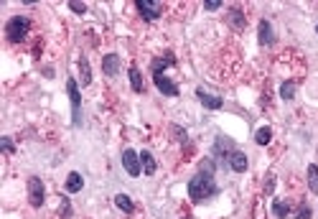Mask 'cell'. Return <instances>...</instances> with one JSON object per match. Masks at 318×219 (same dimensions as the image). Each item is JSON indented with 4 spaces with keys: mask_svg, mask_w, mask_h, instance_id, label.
<instances>
[{
    "mask_svg": "<svg viewBox=\"0 0 318 219\" xmlns=\"http://www.w3.org/2000/svg\"><path fill=\"white\" fill-rule=\"evenodd\" d=\"M214 194H217V184H214V176H209V173L199 171L196 176L188 181V199L191 202H204Z\"/></svg>",
    "mask_w": 318,
    "mask_h": 219,
    "instance_id": "1",
    "label": "cell"
},
{
    "mask_svg": "<svg viewBox=\"0 0 318 219\" xmlns=\"http://www.w3.org/2000/svg\"><path fill=\"white\" fill-rule=\"evenodd\" d=\"M31 31V20L26 15H13L8 23H5V38L10 43H20Z\"/></svg>",
    "mask_w": 318,
    "mask_h": 219,
    "instance_id": "2",
    "label": "cell"
},
{
    "mask_svg": "<svg viewBox=\"0 0 318 219\" xmlns=\"http://www.w3.org/2000/svg\"><path fill=\"white\" fill-rule=\"evenodd\" d=\"M26 186H28V202H31V207H33V209H41V207H44V202H46L44 181H41L38 176H31V179L26 181Z\"/></svg>",
    "mask_w": 318,
    "mask_h": 219,
    "instance_id": "3",
    "label": "cell"
},
{
    "mask_svg": "<svg viewBox=\"0 0 318 219\" xmlns=\"http://www.w3.org/2000/svg\"><path fill=\"white\" fill-rule=\"evenodd\" d=\"M67 92H69V100H72V122L79 127L81 125V95H79V84L74 79H67Z\"/></svg>",
    "mask_w": 318,
    "mask_h": 219,
    "instance_id": "4",
    "label": "cell"
},
{
    "mask_svg": "<svg viewBox=\"0 0 318 219\" xmlns=\"http://www.w3.org/2000/svg\"><path fill=\"white\" fill-rule=\"evenodd\" d=\"M135 8H138V13H140L145 20H158L160 13H163V5H160V3H151V0H138Z\"/></svg>",
    "mask_w": 318,
    "mask_h": 219,
    "instance_id": "5",
    "label": "cell"
},
{
    "mask_svg": "<svg viewBox=\"0 0 318 219\" xmlns=\"http://www.w3.org/2000/svg\"><path fill=\"white\" fill-rule=\"evenodd\" d=\"M122 166H125V171L130 173V176L135 179V176H140V171H143V163H140V156L135 150H130L127 148L125 153H122Z\"/></svg>",
    "mask_w": 318,
    "mask_h": 219,
    "instance_id": "6",
    "label": "cell"
},
{
    "mask_svg": "<svg viewBox=\"0 0 318 219\" xmlns=\"http://www.w3.org/2000/svg\"><path fill=\"white\" fill-rule=\"evenodd\" d=\"M153 82H156V87H158V92H160V95H165V97H178V95H181L178 84H176V82H171L165 74H153Z\"/></svg>",
    "mask_w": 318,
    "mask_h": 219,
    "instance_id": "7",
    "label": "cell"
},
{
    "mask_svg": "<svg viewBox=\"0 0 318 219\" xmlns=\"http://www.w3.org/2000/svg\"><path fill=\"white\" fill-rule=\"evenodd\" d=\"M227 163H229L232 171H237V173H244V171L249 168V161H247V156H244L242 150H235V153H232V156L227 158Z\"/></svg>",
    "mask_w": 318,
    "mask_h": 219,
    "instance_id": "8",
    "label": "cell"
},
{
    "mask_svg": "<svg viewBox=\"0 0 318 219\" xmlns=\"http://www.w3.org/2000/svg\"><path fill=\"white\" fill-rule=\"evenodd\" d=\"M196 97H199V100H201V105H204V107H209V110H222V107H224V100H222V97L209 95L206 90H201V87L196 90Z\"/></svg>",
    "mask_w": 318,
    "mask_h": 219,
    "instance_id": "9",
    "label": "cell"
},
{
    "mask_svg": "<svg viewBox=\"0 0 318 219\" xmlns=\"http://www.w3.org/2000/svg\"><path fill=\"white\" fill-rule=\"evenodd\" d=\"M102 72L107 74V77H117L120 72V56L117 54H107L102 59Z\"/></svg>",
    "mask_w": 318,
    "mask_h": 219,
    "instance_id": "10",
    "label": "cell"
},
{
    "mask_svg": "<svg viewBox=\"0 0 318 219\" xmlns=\"http://www.w3.org/2000/svg\"><path fill=\"white\" fill-rule=\"evenodd\" d=\"M173 64H176V56H173L171 51H168L165 56H160V59H156V61L151 64V72H153V74H163V69L173 67Z\"/></svg>",
    "mask_w": 318,
    "mask_h": 219,
    "instance_id": "11",
    "label": "cell"
},
{
    "mask_svg": "<svg viewBox=\"0 0 318 219\" xmlns=\"http://www.w3.org/2000/svg\"><path fill=\"white\" fill-rule=\"evenodd\" d=\"M232 153H235V145H232V140H227V138H217V143H214V156H219V158H229Z\"/></svg>",
    "mask_w": 318,
    "mask_h": 219,
    "instance_id": "12",
    "label": "cell"
},
{
    "mask_svg": "<svg viewBox=\"0 0 318 219\" xmlns=\"http://www.w3.org/2000/svg\"><path fill=\"white\" fill-rule=\"evenodd\" d=\"M272 41H275V31L270 26V20H260V43L262 46H270Z\"/></svg>",
    "mask_w": 318,
    "mask_h": 219,
    "instance_id": "13",
    "label": "cell"
},
{
    "mask_svg": "<svg viewBox=\"0 0 318 219\" xmlns=\"http://www.w3.org/2000/svg\"><path fill=\"white\" fill-rule=\"evenodd\" d=\"M81 189H84V179H81V173L72 171L69 176H67V191H69V194H77V191H81Z\"/></svg>",
    "mask_w": 318,
    "mask_h": 219,
    "instance_id": "14",
    "label": "cell"
},
{
    "mask_svg": "<svg viewBox=\"0 0 318 219\" xmlns=\"http://www.w3.org/2000/svg\"><path fill=\"white\" fill-rule=\"evenodd\" d=\"M229 23L235 26L237 31H242V28L247 26V18H244V13H242L239 8H229Z\"/></svg>",
    "mask_w": 318,
    "mask_h": 219,
    "instance_id": "15",
    "label": "cell"
},
{
    "mask_svg": "<svg viewBox=\"0 0 318 219\" xmlns=\"http://www.w3.org/2000/svg\"><path fill=\"white\" fill-rule=\"evenodd\" d=\"M290 209H293V204H290V202H285V199L272 202V214L278 217V219H285V217L290 214Z\"/></svg>",
    "mask_w": 318,
    "mask_h": 219,
    "instance_id": "16",
    "label": "cell"
},
{
    "mask_svg": "<svg viewBox=\"0 0 318 219\" xmlns=\"http://www.w3.org/2000/svg\"><path fill=\"white\" fill-rule=\"evenodd\" d=\"M140 163H143V171L148 173V176H153L156 168H158V166H156V158H153L148 150H143V153H140Z\"/></svg>",
    "mask_w": 318,
    "mask_h": 219,
    "instance_id": "17",
    "label": "cell"
},
{
    "mask_svg": "<svg viewBox=\"0 0 318 219\" xmlns=\"http://www.w3.org/2000/svg\"><path fill=\"white\" fill-rule=\"evenodd\" d=\"M130 84H133V92H138V95L145 92V84H143V77H140L138 67H130Z\"/></svg>",
    "mask_w": 318,
    "mask_h": 219,
    "instance_id": "18",
    "label": "cell"
},
{
    "mask_svg": "<svg viewBox=\"0 0 318 219\" xmlns=\"http://www.w3.org/2000/svg\"><path fill=\"white\" fill-rule=\"evenodd\" d=\"M79 72H81V87H89L92 84V69H89V61L87 59H79Z\"/></svg>",
    "mask_w": 318,
    "mask_h": 219,
    "instance_id": "19",
    "label": "cell"
},
{
    "mask_svg": "<svg viewBox=\"0 0 318 219\" xmlns=\"http://www.w3.org/2000/svg\"><path fill=\"white\" fill-rule=\"evenodd\" d=\"M115 204H117V209H122L125 214H133V199H130V196H127V194H117L115 196Z\"/></svg>",
    "mask_w": 318,
    "mask_h": 219,
    "instance_id": "20",
    "label": "cell"
},
{
    "mask_svg": "<svg viewBox=\"0 0 318 219\" xmlns=\"http://www.w3.org/2000/svg\"><path fill=\"white\" fill-rule=\"evenodd\" d=\"M308 189L311 194H318V166H308Z\"/></svg>",
    "mask_w": 318,
    "mask_h": 219,
    "instance_id": "21",
    "label": "cell"
},
{
    "mask_svg": "<svg viewBox=\"0 0 318 219\" xmlns=\"http://www.w3.org/2000/svg\"><path fill=\"white\" fill-rule=\"evenodd\" d=\"M254 140H257V145H267L272 140V130L270 127H260L257 133H254Z\"/></svg>",
    "mask_w": 318,
    "mask_h": 219,
    "instance_id": "22",
    "label": "cell"
},
{
    "mask_svg": "<svg viewBox=\"0 0 318 219\" xmlns=\"http://www.w3.org/2000/svg\"><path fill=\"white\" fill-rule=\"evenodd\" d=\"M280 97H283L285 102H290V100L295 97V82H285V84L280 87Z\"/></svg>",
    "mask_w": 318,
    "mask_h": 219,
    "instance_id": "23",
    "label": "cell"
},
{
    "mask_svg": "<svg viewBox=\"0 0 318 219\" xmlns=\"http://www.w3.org/2000/svg\"><path fill=\"white\" fill-rule=\"evenodd\" d=\"M59 214H61V219H72V202L64 196L61 199V204H59Z\"/></svg>",
    "mask_w": 318,
    "mask_h": 219,
    "instance_id": "24",
    "label": "cell"
},
{
    "mask_svg": "<svg viewBox=\"0 0 318 219\" xmlns=\"http://www.w3.org/2000/svg\"><path fill=\"white\" fill-rule=\"evenodd\" d=\"M295 219H311V207L308 204H301V209L295 212Z\"/></svg>",
    "mask_w": 318,
    "mask_h": 219,
    "instance_id": "25",
    "label": "cell"
},
{
    "mask_svg": "<svg viewBox=\"0 0 318 219\" xmlns=\"http://www.w3.org/2000/svg\"><path fill=\"white\" fill-rule=\"evenodd\" d=\"M69 8H72L77 15H84V13H87V5H84V3H69Z\"/></svg>",
    "mask_w": 318,
    "mask_h": 219,
    "instance_id": "26",
    "label": "cell"
},
{
    "mask_svg": "<svg viewBox=\"0 0 318 219\" xmlns=\"http://www.w3.org/2000/svg\"><path fill=\"white\" fill-rule=\"evenodd\" d=\"M13 150H15L13 138H3V153H13Z\"/></svg>",
    "mask_w": 318,
    "mask_h": 219,
    "instance_id": "27",
    "label": "cell"
},
{
    "mask_svg": "<svg viewBox=\"0 0 318 219\" xmlns=\"http://www.w3.org/2000/svg\"><path fill=\"white\" fill-rule=\"evenodd\" d=\"M201 173H209V176H214V163H211V161H204V163H201Z\"/></svg>",
    "mask_w": 318,
    "mask_h": 219,
    "instance_id": "28",
    "label": "cell"
},
{
    "mask_svg": "<svg viewBox=\"0 0 318 219\" xmlns=\"http://www.w3.org/2000/svg\"><path fill=\"white\" fill-rule=\"evenodd\" d=\"M204 8H206V10H219V8H222V3H217V0H211V3H204Z\"/></svg>",
    "mask_w": 318,
    "mask_h": 219,
    "instance_id": "29",
    "label": "cell"
},
{
    "mask_svg": "<svg viewBox=\"0 0 318 219\" xmlns=\"http://www.w3.org/2000/svg\"><path fill=\"white\" fill-rule=\"evenodd\" d=\"M272 191H275V179L270 176V179H267V184H265V194H272Z\"/></svg>",
    "mask_w": 318,
    "mask_h": 219,
    "instance_id": "30",
    "label": "cell"
},
{
    "mask_svg": "<svg viewBox=\"0 0 318 219\" xmlns=\"http://www.w3.org/2000/svg\"><path fill=\"white\" fill-rule=\"evenodd\" d=\"M316 33H318V26H316Z\"/></svg>",
    "mask_w": 318,
    "mask_h": 219,
    "instance_id": "31",
    "label": "cell"
}]
</instances>
